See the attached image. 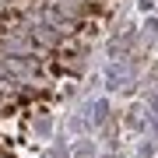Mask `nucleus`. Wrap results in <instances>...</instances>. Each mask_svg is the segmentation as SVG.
Wrapping results in <instances>:
<instances>
[{
  "label": "nucleus",
  "mask_w": 158,
  "mask_h": 158,
  "mask_svg": "<svg viewBox=\"0 0 158 158\" xmlns=\"http://www.w3.org/2000/svg\"><path fill=\"white\" fill-rule=\"evenodd\" d=\"M7 7H11V0H7Z\"/></svg>",
  "instance_id": "f257e3e1"
}]
</instances>
